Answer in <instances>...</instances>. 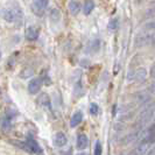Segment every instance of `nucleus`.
<instances>
[{
  "mask_svg": "<svg viewBox=\"0 0 155 155\" xmlns=\"http://www.w3.org/2000/svg\"><path fill=\"white\" fill-rule=\"evenodd\" d=\"M1 15L7 22H15L22 16V12L16 4H9L1 9Z\"/></svg>",
  "mask_w": 155,
  "mask_h": 155,
  "instance_id": "1",
  "label": "nucleus"
},
{
  "mask_svg": "<svg viewBox=\"0 0 155 155\" xmlns=\"http://www.w3.org/2000/svg\"><path fill=\"white\" fill-rule=\"evenodd\" d=\"M153 118H154V105H148L140 112L139 117H138L137 124L139 126V128L142 126H146Z\"/></svg>",
  "mask_w": 155,
  "mask_h": 155,
  "instance_id": "2",
  "label": "nucleus"
},
{
  "mask_svg": "<svg viewBox=\"0 0 155 155\" xmlns=\"http://www.w3.org/2000/svg\"><path fill=\"white\" fill-rule=\"evenodd\" d=\"M15 143H18L19 147H21L22 149L27 150V152H31V153H34V154H42V148L40 147V145L34 139H28L25 142L16 141Z\"/></svg>",
  "mask_w": 155,
  "mask_h": 155,
  "instance_id": "3",
  "label": "nucleus"
},
{
  "mask_svg": "<svg viewBox=\"0 0 155 155\" xmlns=\"http://www.w3.org/2000/svg\"><path fill=\"white\" fill-rule=\"evenodd\" d=\"M152 36H153V34L147 33V31H142V33H140L139 35L135 38L134 45H135L137 48H142V47L145 46H148L152 42Z\"/></svg>",
  "mask_w": 155,
  "mask_h": 155,
  "instance_id": "4",
  "label": "nucleus"
},
{
  "mask_svg": "<svg viewBox=\"0 0 155 155\" xmlns=\"http://www.w3.org/2000/svg\"><path fill=\"white\" fill-rule=\"evenodd\" d=\"M130 81H134L138 83H143L147 78V70L145 68H139V69L134 70L132 74H130Z\"/></svg>",
  "mask_w": 155,
  "mask_h": 155,
  "instance_id": "5",
  "label": "nucleus"
},
{
  "mask_svg": "<svg viewBox=\"0 0 155 155\" xmlns=\"http://www.w3.org/2000/svg\"><path fill=\"white\" fill-rule=\"evenodd\" d=\"M48 4H49V0H34L31 9L36 15H43L46 8L48 7Z\"/></svg>",
  "mask_w": 155,
  "mask_h": 155,
  "instance_id": "6",
  "label": "nucleus"
},
{
  "mask_svg": "<svg viewBox=\"0 0 155 155\" xmlns=\"http://www.w3.org/2000/svg\"><path fill=\"white\" fill-rule=\"evenodd\" d=\"M148 147H149V143L141 140V142L135 148H133V150L128 155H146L148 152Z\"/></svg>",
  "mask_w": 155,
  "mask_h": 155,
  "instance_id": "7",
  "label": "nucleus"
},
{
  "mask_svg": "<svg viewBox=\"0 0 155 155\" xmlns=\"http://www.w3.org/2000/svg\"><path fill=\"white\" fill-rule=\"evenodd\" d=\"M40 35V29L35 26H31L26 29V33H25V36L28 41H35V40L39 38Z\"/></svg>",
  "mask_w": 155,
  "mask_h": 155,
  "instance_id": "8",
  "label": "nucleus"
},
{
  "mask_svg": "<svg viewBox=\"0 0 155 155\" xmlns=\"http://www.w3.org/2000/svg\"><path fill=\"white\" fill-rule=\"evenodd\" d=\"M41 85H42V81L40 78H34L28 84V91H29L31 94H36L40 91Z\"/></svg>",
  "mask_w": 155,
  "mask_h": 155,
  "instance_id": "9",
  "label": "nucleus"
},
{
  "mask_svg": "<svg viewBox=\"0 0 155 155\" xmlns=\"http://www.w3.org/2000/svg\"><path fill=\"white\" fill-rule=\"evenodd\" d=\"M68 142V139H67V135L63 132H57L54 137V145L56 147H63L65 146Z\"/></svg>",
  "mask_w": 155,
  "mask_h": 155,
  "instance_id": "10",
  "label": "nucleus"
},
{
  "mask_svg": "<svg viewBox=\"0 0 155 155\" xmlns=\"http://www.w3.org/2000/svg\"><path fill=\"white\" fill-rule=\"evenodd\" d=\"M150 99V94L147 91H141L135 94V103L138 105H143V104H147Z\"/></svg>",
  "mask_w": 155,
  "mask_h": 155,
  "instance_id": "11",
  "label": "nucleus"
},
{
  "mask_svg": "<svg viewBox=\"0 0 155 155\" xmlns=\"http://www.w3.org/2000/svg\"><path fill=\"white\" fill-rule=\"evenodd\" d=\"M87 145H89V139H87V137H86L85 134H79L77 137V142H76V147L78 149H85L87 147Z\"/></svg>",
  "mask_w": 155,
  "mask_h": 155,
  "instance_id": "12",
  "label": "nucleus"
},
{
  "mask_svg": "<svg viewBox=\"0 0 155 155\" xmlns=\"http://www.w3.org/2000/svg\"><path fill=\"white\" fill-rule=\"evenodd\" d=\"M82 120H83V113L81 111H77V112H75L72 114V117H71L70 126L71 127H76V126H78V125L82 123Z\"/></svg>",
  "mask_w": 155,
  "mask_h": 155,
  "instance_id": "13",
  "label": "nucleus"
},
{
  "mask_svg": "<svg viewBox=\"0 0 155 155\" xmlns=\"http://www.w3.org/2000/svg\"><path fill=\"white\" fill-rule=\"evenodd\" d=\"M69 9L72 15H77L79 11H81V4L76 0H71L69 2Z\"/></svg>",
  "mask_w": 155,
  "mask_h": 155,
  "instance_id": "14",
  "label": "nucleus"
},
{
  "mask_svg": "<svg viewBox=\"0 0 155 155\" xmlns=\"http://www.w3.org/2000/svg\"><path fill=\"white\" fill-rule=\"evenodd\" d=\"M39 104L43 107H50V99L47 93H42L39 97Z\"/></svg>",
  "mask_w": 155,
  "mask_h": 155,
  "instance_id": "15",
  "label": "nucleus"
},
{
  "mask_svg": "<svg viewBox=\"0 0 155 155\" xmlns=\"http://www.w3.org/2000/svg\"><path fill=\"white\" fill-rule=\"evenodd\" d=\"M94 8V2L92 0H86L85 4H84V7H83V13L85 15H89Z\"/></svg>",
  "mask_w": 155,
  "mask_h": 155,
  "instance_id": "16",
  "label": "nucleus"
},
{
  "mask_svg": "<svg viewBox=\"0 0 155 155\" xmlns=\"http://www.w3.org/2000/svg\"><path fill=\"white\" fill-rule=\"evenodd\" d=\"M146 18H148V19H154L155 18V2L147 9V12H146Z\"/></svg>",
  "mask_w": 155,
  "mask_h": 155,
  "instance_id": "17",
  "label": "nucleus"
},
{
  "mask_svg": "<svg viewBox=\"0 0 155 155\" xmlns=\"http://www.w3.org/2000/svg\"><path fill=\"white\" fill-rule=\"evenodd\" d=\"M33 74H34L33 69H31V68H26V69H23L22 71H21V74H20V77L28 78V77H31Z\"/></svg>",
  "mask_w": 155,
  "mask_h": 155,
  "instance_id": "18",
  "label": "nucleus"
},
{
  "mask_svg": "<svg viewBox=\"0 0 155 155\" xmlns=\"http://www.w3.org/2000/svg\"><path fill=\"white\" fill-rule=\"evenodd\" d=\"M107 27H109V29L111 31H116L117 28H118V19H112V20H110Z\"/></svg>",
  "mask_w": 155,
  "mask_h": 155,
  "instance_id": "19",
  "label": "nucleus"
},
{
  "mask_svg": "<svg viewBox=\"0 0 155 155\" xmlns=\"http://www.w3.org/2000/svg\"><path fill=\"white\" fill-rule=\"evenodd\" d=\"M90 50H91V53H97V51L99 50V41H98V40L91 42V45H90Z\"/></svg>",
  "mask_w": 155,
  "mask_h": 155,
  "instance_id": "20",
  "label": "nucleus"
},
{
  "mask_svg": "<svg viewBox=\"0 0 155 155\" xmlns=\"http://www.w3.org/2000/svg\"><path fill=\"white\" fill-rule=\"evenodd\" d=\"M98 112H99V106L96 103H92L90 105V113H91V116H97Z\"/></svg>",
  "mask_w": 155,
  "mask_h": 155,
  "instance_id": "21",
  "label": "nucleus"
},
{
  "mask_svg": "<svg viewBox=\"0 0 155 155\" xmlns=\"http://www.w3.org/2000/svg\"><path fill=\"white\" fill-rule=\"evenodd\" d=\"M133 117H134V112L130 111V112H126L125 114H123L121 118H120V120H123V121H128V120L133 119Z\"/></svg>",
  "mask_w": 155,
  "mask_h": 155,
  "instance_id": "22",
  "label": "nucleus"
},
{
  "mask_svg": "<svg viewBox=\"0 0 155 155\" xmlns=\"http://www.w3.org/2000/svg\"><path fill=\"white\" fill-rule=\"evenodd\" d=\"M101 153H103V147H101V141H97L94 146V155H101Z\"/></svg>",
  "mask_w": 155,
  "mask_h": 155,
  "instance_id": "23",
  "label": "nucleus"
},
{
  "mask_svg": "<svg viewBox=\"0 0 155 155\" xmlns=\"http://www.w3.org/2000/svg\"><path fill=\"white\" fill-rule=\"evenodd\" d=\"M50 16H51V19H53L54 21H58L61 15H60V12H58L57 9H53L51 13H50Z\"/></svg>",
  "mask_w": 155,
  "mask_h": 155,
  "instance_id": "24",
  "label": "nucleus"
},
{
  "mask_svg": "<svg viewBox=\"0 0 155 155\" xmlns=\"http://www.w3.org/2000/svg\"><path fill=\"white\" fill-rule=\"evenodd\" d=\"M5 131H7V130H9V120L8 119H5L4 121H2V126H1Z\"/></svg>",
  "mask_w": 155,
  "mask_h": 155,
  "instance_id": "25",
  "label": "nucleus"
},
{
  "mask_svg": "<svg viewBox=\"0 0 155 155\" xmlns=\"http://www.w3.org/2000/svg\"><path fill=\"white\" fill-rule=\"evenodd\" d=\"M125 128H126V127H125L124 124H116L114 125V130H116V131H124Z\"/></svg>",
  "mask_w": 155,
  "mask_h": 155,
  "instance_id": "26",
  "label": "nucleus"
},
{
  "mask_svg": "<svg viewBox=\"0 0 155 155\" xmlns=\"http://www.w3.org/2000/svg\"><path fill=\"white\" fill-rule=\"evenodd\" d=\"M148 89H149V92H152V93H154L155 94V78H154V81L152 82V84L149 85Z\"/></svg>",
  "mask_w": 155,
  "mask_h": 155,
  "instance_id": "27",
  "label": "nucleus"
},
{
  "mask_svg": "<svg viewBox=\"0 0 155 155\" xmlns=\"http://www.w3.org/2000/svg\"><path fill=\"white\" fill-rule=\"evenodd\" d=\"M150 77L155 78V63L152 65V68H150Z\"/></svg>",
  "mask_w": 155,
  "mask_h": 155,
  "instance_id": "28",
  "label": "nucleus"
},
{
  "mask_svg": "<svg viewBox=\"0 0 155 155\" xmlns=\"http://www.w3.org/2000/svg\"><path fill=\"white\" fill-rule=\"evenodd\" d=\"M146 155H155V148L153 147L152 149H149V150L147 152V154H146Z\"/></svg>",
  "mask_w": 155,
  "mask_h": 155,
  "instance_id": "29",
  "label": "nucleus"
},
{
  "mask_svg": "<svg viewBox=\"0 0 155 155\" xmlns=\"http://www.w3.org/2000/svg\"><path fill=\"white\" fill-rule=\"evenodd\" d=\"M150 45L155 47V33H153V36H152V42H150Z\"/></svg>",
  "mask_w": 155,
  "mask_h": 155,
  "instance_id": "30",
  "label": "nucleus"
},
{
  "mask_svg": "<svg viewBox=\"0 0 155 155\" xmlns=\"http://www.w3.org/2000/svg\"><path fill=\"white\" fill-rule=\"evenodd\" d=\"M76 155H87V154L84 153V152H82V153H78V154H76Z\"/></svg>",
  "mask_w": 155,
  "mask_h": 155,
  "instance_id": "31",
  "label": "nucleus"
},
{
  "mask_svg": "<svg viewBox=\"0 0 155 155\" xmlns=\"http://www.w3.org/2000/svg\"><path fill=\"white\" fill-rule=\"evenodd\" d=\"M154 119H155V105H154Z\"/></svg>",
  "mask_w": 155,
  "mask_h": 155,
  "instance_id": "32",
  "label": "nucleus"
},
{
  "mask_svg": "<svg viewBox=\"0 0 155 155\" xmlns=\"http://www.w3.org/2000/svg\"><path fill=\"white\" fill-rule=\"evenodd\" d=\"M0 58H1V51H0Z\"/></svg>",
  "mask_w": 155,
  "mask_h": 155,
  "instance_id": "33",
  "label": "nucleus"
},
{
  "mask_svg": "<svg viewBox=\"0 0 155 155\" xmlns=\"http://www.w3.org/2000/svg\"><path fill=\"white\" fill-rule=\"evenodd\" d=\"M154 148H155V143H154Z\"/></svg>",
  "mask_w": 155,
  "mask_h": 155,
  "instance_id": "34",
  "label": "nucleus"
}]
</instances>
